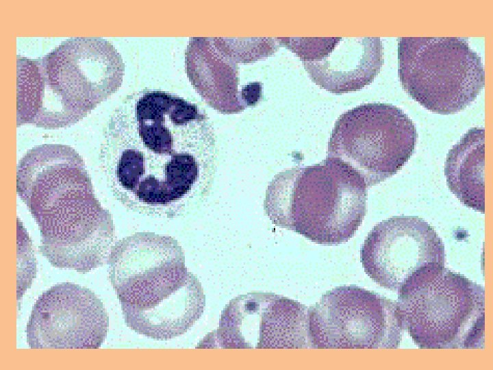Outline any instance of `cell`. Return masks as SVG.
Returning a JSON list of instances; mask_svg holds the SVG:
<instances>
[{"label": "cell", "mask_w": 493, "mask_h": 370, "mask_svg": "<svg viewBox=\"0 0 493 370\" xmlns=\"http://www.w3.org/2000/svg\"><path fill=\"white\" fill-rule=\"evenodd\" d=\"M109 130L102 170L124 207L171 219L207 198L216 139L199 106L169 92H146L115 116Z\"/></svg>", "instance_id": "obj_1"}, {"label": "cell", "mask_w": 493, "mask_h": 370, "mask_svg": "<svg viewBox=\"0 0 493 370\" xmlns=\"http://www.w3.org/2000/svg\"><path fill=\"white\" fill-rule=\"evenodd\" d=\"M16 188L40 228V251L53 266L87 273L108 262L112 217L73 147L44 144L29 149L18 164Z\"/></svg>", "instance_id": "obj_2"}, {"label": "cell", "mask_w": 493, "mask_h": 370, "mask_svg": "<svg viewBox=\"0 0 493 370\" xmlns=\"http://www.w3.org/2000/svg\"><path fill=\"white\" fill-rule=\"evenodd\" d=\"M364 178L342 161L327 157L320 163L277 173L264 201L272 223L317 244L348 241L366 212Z\"/></svg>", "instance_id": "obj_3"}, {"label": "cell", "mask_w": 493, "mask_h": 370, "mask_svg": "<svg viewBox=\"0 0 493 370\" xmlns=\"http://www.w3.org/2000/svg\"><path fill=\"white\" fill-rule=\"evenodd\" d=\"M399 322L422 349L481 348L485 337V291L444 267L398 294Z\"/></svg>", "instance_id": "obj_4"}, {"label": "cell", "mask_w": 493, "mask_h": 370, "mask_svg": "<svg viewBox=\"0 0 493 370\" xmlns=\"http://www.w3.org/2000/svg\"><path fill=\"white\" fill-rule=\"evenodd\" d=\"M398 74L404 90L427 110H465L485 86L481 56L459 37H399Z\"/></svg>", "instance_id": "obj_5"}, {"label": "cell", "mask_w": 493, "mask_h": 370, "mask_svg": "<svg viewBox=\"0 0 493 370\" xmlns=\"http://www.w3.org/2000/svg\"><path fill=\"white\" fill-rule=\"evenodd\" d=\"M417 139L415 125L403 110L390 103H366L338 117L327 157L349 164L370 188L402 169Z\"/></svg>", "instance_id": "obj_6"}, {"label": "cell", "mask_w": 493, "mask_h": 370, "mask_svg": "<svg viewBox=\"0 0 493 370\" xmlns=\"http://www.w3.org/2000/svg\"><path fill=\"white\" fill-rule=\"evenodd\" d=\"M38 65L65 127L84 119L114 93L125 71L120 53L100 37L68 38Z\"/></svg>", "instance_id": "obj_7"}, {"label": "cell", "mask_w": 493, "mask_h": 370, "mask_svg": "<svg viewBox=\"0 0 493 370\" xmlns=\"http://www.w3.org/2000/svg\"><path fill=\"white\" fill-rule=\"evenodd\" d=\"M307 314L312 348L397 349L402 338L396 303L356 286L327 291Z\"/></svg>", "instance_id": "obj_8"}, {"label": "cell", "mask_w": 493, "mask_h": 370, "mask_svg": "<svg viewBox=\"0 0 493 370\" xmlns=\"http://www.w3.org/2000/svg\"><path fill=\"white\" fill-rule=\"evenodd\" d=\"M366 273L398 294L444 267V243L435 229L416 216H394L377 224L361 248Z\"/></svg>", "instance_id": "obj_9"}, {"label": "cell", "mask_w": 493, "mask_h": 370, "mask_svg": "<svg viewBox=\"0 0 493 370\" xmlns=\"http://www.w3.org/2000/svg\"><path fill=\"white\" fill-rule=\"evenodd\" d=\"M307 311L283 296L249 293L229 301L218 329L205 338L223 349L311 348Z\"/></svg>", "instance_id": "obj_10"}, {"label": "cell", "mask_w": 493, "mask_h": 370, "mask_svg": "<svg viewBox=\"0 0 493 370\" xmlns=\"http://www.w3.org/2000/svg\"><path fill=\"white\" fill-rule=\"evenodd\" d=\"M109 278L121 304L141 306L169 292L187 274L185 256L170 236L138 232L112 246Z\"/></svg>", "instance_id": "obj_11"}, {"label": "cell", "mask_w": 493, "mask_h": 370, "mask_svg": "<svg viewBox=\"0 0 493 370\" xmlns=\"http://www.w3.org/2000/svg\"><path fill=\"white\" fill-rule=\"evenodd\" d=\"M109 319L102 301L90 289L70 282L45 291L27 325L31 349H97Z\"/></svg>", "instance_id": "obj_12"}, {"label": "cell", "mask_w": 493, "mask_h": 370, "mask_svg": "<svg viewBox=\"0 0 493 370\" xmlns=\"http://www.w3.org/2000/svg\"><path fill=\"white\" fill-rule=\"evenodd\" d=\"M277 40L300 58L314 83L335 94L369 85L384 62L379 37H277Z\"/></svg>", "instance_id": "obj_13"}, {"label": "cell", "mask_w": 493, "mask_h": 370, "mask_svg": "<svg viewBox=\"0 0 493 370\" xmlns=\"http://www.w3.org/2000/svg\"><path fill=\"white\" fill-rule=\"evenodd\" d=\"M205 297L201 282L192 273L155 301L141 306L121 304L127 325L136 332L158 341L186 333L201 317Z\"/></svg>", "instance_id": "obj_14"}, {"label": "cell", "mask_w": 493, "mask_h": 370, "mask_svg": "<svg viewBox=\"0 0 493 370\" xmlns=\"http://www.w3.org/2000/svg\"><path fill=\"white\" fill-rule=\"evenodd\" d=\"M186 69L192 84L211 108L227 114L246 108L238 89V63L222 49L216 38L190 39Z\"/></svg>", "instance_id": "obj_15"}, {"label": "cell", "mask_w": 493, "mask_h": 370, "mask_svg": "<svg viewBox=\"0 0 493 370\" xmlns=\"http://www.w3.org/2000/svg\"><path fill=\"white\" fill-rule=\"evenodd\" d=\"M485 129L472 127L452 147L444 174L450 190L466 206L485 212Z\"/></svg>", "instance_id": "obj_16"}, {"label": "cell", "mask_w": 493, "mask_h": 370, "mask_svg": "<svg viewBox=\"0 0 493 370\" xmlns=\"http://www.w3.org/2000/svg\"><path fill=\"white\" fill-rule=\"evenodd\" d=\"M276 38H255L254 42H232L231 39L217 38L223 49L237 63L252 62L274 53L277 49Z\"/></svg>", "instance_id": "obj_17"}, {"label": "cell", "mask_w": 493, "mask_h": 370, "mask_svg": "<svg viewBox=\"0 0 493 370\" xmlns=\"http://www.w3.org/2000/svg\"><path fill=\"white\" fill-rule=\"evenodd\" d=\"M27 232L18 219V259L17 299L29 287L36 275V262L32 253L31 241Z\"/></svg>", "instance_id": "obj_18"}, {"label": "cell", "mask_w": 493, "mask_h": 370, "mask_svg": "<svg viewBox=\"0 0 493 370\" xmlns=\"http://www.w3.org/2000/svg\"><path fill=\"white\" fill-rule=\"evenodd\" d=\"M262 84L261 82H251L242 86L240 91L242 101L244 106H254L260 101L262 97Z\"/></svg>", "instance_id": "obj_19"}]
</instances>
